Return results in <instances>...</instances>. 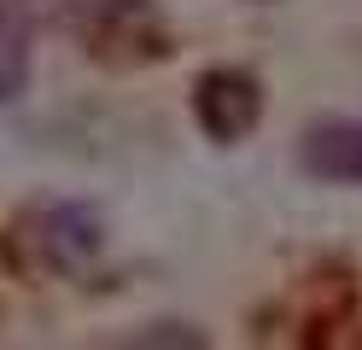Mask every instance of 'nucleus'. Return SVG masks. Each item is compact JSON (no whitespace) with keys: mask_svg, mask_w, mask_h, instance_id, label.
<instances>
[{"mask_svg":"<svg viewBox=\"0 0 362 350\" xmlns=\"http://www.w3.org/2000/svg\"><path fill=\"white\" fill-rule=\"evenodd\" d=\"M100 216L88 204H59V210H47V251H53V263H64V269H76V263H88V257L100 251Z\"/></svg>","mask_w":362,"mask_h":350,"instance_id":"7ed1b4c3","label":"nucleus"},{"mask_svg":"<svg viewBox=\"0 0 362 350\" xmlns=\"http://www.w3.org/2000/svg\"><path fill=\"white\" fill-rule=\"evenodd\" d=\"M41 12L59 23H100V30H111V23L141 18L146 0H41Z\"/></svg>","mask_w":362,"mask_h":350,"instance_id":"20e7f679","label":"nucleus"},{"mask_svg":"<svg viewBox=\"0 0 362 350\" xmlns=\"http://www.w3.org/2000/svg\"><path fill=\"white\" fill-rule=\"evenodd\" d=\"M257 111H263V93H257L252 76H240V70H211V76L199 82V93H193V117H199V129L211 140L252 134Z\"/></svg>","mask_w":362,"mask_h":350,"instance_id":"f257e3e1","label":"nucleus"},{"mask_svg":"<svg viewBox=\"0 0 362 350\" xmlns=\"http://www.w3.org/2000/svg\"><path fill=\"white\" fill-rule=\"evenodd\" d=\"M304 170L315 181H362V123H322L304 140Z\"/></svg>","mask_w":362,"mask_h":350,"instance_id":"f03ea898","label":"nucleus"}]
</instances>
